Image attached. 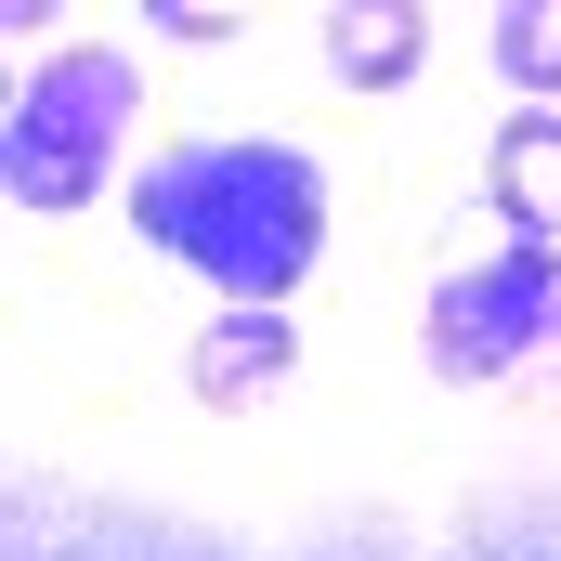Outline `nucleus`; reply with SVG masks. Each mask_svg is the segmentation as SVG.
<instances>
[{"mask_svg":"<svg viewBox=\"0 0 561 561\" xmlns=\"http://www.w3.org/2000/svg\"><path fill=\"white\" fill-rule=\"evenodd\" d=\"M483 209L510 222V249H561V118H510L483 144Z\"/></svg>","mask_w":561,"mask_h":561,"instance_id":"obj_4","label":"nucleus"},{"mask_svg":"<svg viewBox=\"0 0 561 561\" xmlns=\"http://www.w3.org/2000/svg\"><path fill=\"white\" fill-rule=\"evenodd\" d=\"M496 79L510 92H561V0H510L496 13Z\"/></svg>","mask_w":561,"mask_h":561,"instance_id":"obj_7","label":"nucleus"},{"mask_svg":"<svg viewBox=\"0 0 561 561\" xmlns=\"http://www.w3.org/2000/svg\"><path fill=\"white\" fill-rule=\"evenodd\" d=\"M419 340H431L444 379H496V366H523L536 340H561V249H496V262L444 275L431 313H419Z\"/></svg>","mask_w":561,"mask_h":561,"instance_id":"obj_3","label":"nucleus"},{"mask_svg":"<svg viewBox=\"0 0 561 561\" xmlns=\"http://www.w3.org/2000/svg\"><path fill=\"white\" fill-rule=\"evenodd\" d=\"M431 13H405V0H353V13H327V66L353 79V92H392L405 66H419Z\"/></svg>","mask_w":561,"mask_h":561,"instance_id":"obj_6","label":"nucleus"},{"mask_svg":"<svg viewBox=\"0 0 561 561\" xmlns=\"http://www.w3.org/2000/svg\"><path fill=\"white\" fill-rule=\"evenodd\" d=\"M131 222L144 249L196 262L222 300H262V313L327 262V183L300 144H170L131 183Z\"/></svg>","mask_w":561,"mask_h":561,"instance_id":"obj_1","label":"nucleus"},{"mask_svg":"<svg viewBox=\"0 0 561 561\" xmlns=\"http://www.w3.org/2000/svg\"><path fill=\"white\" fill-rule=\"evenodd\" d=\"M131 118H144V66L131 53H53V66L13 92V118H0V183H13V209H92Z\"/></svg>","mask_w":561,"mask_h":561,"instance_id":"obj_2","label":"nucleus"},{"mask_svg":"<svg viewBox=\"0 0 561 561\" xmlns=\"http://www.w3.org/2000/svg\"><path fill=\"white\" fill-rule=\"evenodd\" d=\"M287 353H300V327L262 313V300H222V327H196V353H183V379L209 392V405H249V392H275Z\"/></svg>","mask_w":561,"mask_h":561,"instance_id":"obj_5","label":"nucleus"},{"mask_svg":"<svg viewBox=\"0 0 561 561\" xmlns=\"http://www.w3.org/2000/svg\"><path fill=\"white\" fill-rule=\"evenodd\" d=\"M157 26H170V39H236V13H222V0H157Z\"/></svg>","mask_w":561,"mask_h":561,"instance_id":"obj_8","label":"nucleus"}]
</instances>
